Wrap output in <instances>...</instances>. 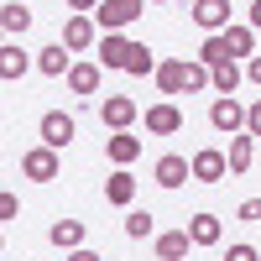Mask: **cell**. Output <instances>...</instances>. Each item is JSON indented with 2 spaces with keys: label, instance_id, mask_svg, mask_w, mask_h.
<instances>
[{
  "label": "cell",
  "instance_id": "6da1fadb",
  "mask_svg": "<svg viewBox=\"0 0 261 261\" xmlns=\"http://www.w3.org/2000/svg\"><path fill=\"white\" fill-rule=\"evenodd\" d=\"M141 11H146V0H99L94 21H99V32H125Z\"/></svg>",
  "mask_w": 261,
  "mask_h": 261
},
{
  "label": "cell",
  "instance_id": "7a4b0ae2",
  "mask_svg": "<svg viewBox=\"0 0 261 261\" xmlns=\"http://www.w3.org/2000/svg\"><path fill=\"white\" fill-rule=\"evenodd\" d=\"M94 42H99V21L94 16H68L63 21V47L68 53H89Z\"/></svg>",
  "mask_w": 261,
  "mask_h": 261
},
{
  "label": "cell",
  "instance_id": "3957f363",
  "mask_svg": "<svg viewBox=\"0 0 261 261\" xmlns=\"http://www.w3.org/2000/svg\"><path fill=\"white\" fill-rule=\"evenodd\" d=\"M21 172H27L32 183H53V178H58V151H53V146H32V151H21Z\"/></svg>",
  "mask_w": 261,
  "mask_h": 261
},
{
  "label": "cell",
  "instance_id": "277c9868",
  "mask_svg": "<svg viewBox=\"0 0 261 261\" xmlns=\"http://www.w3.org/2000/svg\"><path fill=\"white\" fill-rule=\"evenodd\" d=\"M209 125H214V130H230V136H241V130H246V105L235 99V94H230V99H214V105H209Z\"/></svg>",
  "mask_w": 261,
  "mask_h": 261
},
{
  "label": "cell",
  "instance_id": "5b68a950",
  "mask_svg": "<svg viewBox=\"0 0 261 261\" xmlns=\"http://www.w3.org/2000/svg\"><path fill=\"white\" fill-rule=\"evenodd\" d=\"M37 130H42V146L63 151V146L73 141V130H79V125H73V115H63V110H47V115H42V125H37Z\"/></svg>",
  "mask_w": 261,
  "mask_h": 261
},
{
  "label": "cell",
  "instance_id": "8992f818",
  "mask_svg": "<svg viewBox=\"0 0 261 261\" xmlns=\"http://www.w3.org/2000/svg\"><path fill=\"white\" fill-rule=\"evenodd\" d=\"M225 172H230V157H225V151H214V146L193 151V183H225Z\"/></svg>",
  "mask_w": 261,
  "mask_h": 261
},
{
  "label": "cell",
  "instance_id": "52a82bcc",
  "mask_svg": "<svg viewBox=\"0 0 261 261\" xmlns=\"http://www.w3.org/2000/svg\"><path fill=\"white\" fill-rule=\"evenodd\" d=\"M193 21L214 37V32H230V0H193Z\"/></svg>",
  "mask_w": 261,
  "mask_h": 261
},
{
  "label": "cell",
  "instance_id": "ba28073f",
  "mask_svg": "<svg viewBox=\"0 0 261 261\" xmlns=\"http://www.w3.org/2000/svg\"><path fill=\"white\" fill-rule=\"evenodd\" d=\"M146 130H151V136H172V130H183V110H178L172 99L146 105Z\"/></svg>",
  "mask_w": 261,
  "mask_h": 261
},
{
  "label": "cell",
  "instance_id": "9c48e42d",
  "mask_svg": "<svg viewBox=\"0 0 261 261\" xmlns=\"http://www.w3.org/2000/svg\"><path fill=\"white\" fill-rule=\"evenodd\" d=\"M130 47H136L130 37L105 32V37H99V68H125V63H130Z\"/></svg>",
  "mask_w": 261,
  "mask_h": 261
},
{
  "label": "cell",
  "instance_id": "30bf717a",
  "mask_svg": "<svg viewBox=\"0 0 261 261\" xmlns=\"http://www.w3.org/2000/svg\"><path fill=\"white\" fill-rule=\"evenodd\" d=\"M99 120L110 125V130H130V120H136V99H125V94H110L99 105Z\"/></svg>",
  "mask_w": 261,
  "mask_h": 261
},
{
  "label": "cell",
  "instance_id": "8fae6325",
  "mask_svg": "<svg viewBox=\"0 0 261 261\" xmlns=\"http://www.w3.org/2000/svg\"><path fill=\"white\" fill-rule=\"evenodd\" d=\"M105 157H110L115 167H130L141 157V136H130V130H115L110 141H105Z\"/></svg>",
  "mask_w": 261,
  "mask_h": 261
},
{
  "label": "cell",
  "instance_id": "7c38bea8",
  "mask_svg": "<svg viewBox=\"0 0 261 261\" xmlns=\"http://www.w3.org/2000/svg\"><path fill=\"white\" fill-rule=\"evenodd\" d=\"M37 68L47 73V79H68V68H73V53L63 47V42H53V47H42V53H37Z\"/></svg>",
  "mask_w": 261,
  "mask_h": 261
},
{
  "label": "cell",
  "instance_id": "4fadbf2b",
  "mask_svg": "<svg viewBox=\"0 0 261 261\" xmlns=\"http://www.w3.org/2000/svg\"><path fill=\"white\" fill-rule=\"evenodd\" d=\"M151 172H157V183H162V188H183V183L193 178V162H188V157H162Z\"/></svg>",
  "mask_w": 261,
  "mask_h": 261
},
{
  "label": "cell",
  "instance_id": "5bb4252c",
  "mask_svg": "<svg viewBox=\"0 0 261 261\" xmlns=\"http://www.w3.org/2000/svg\"><path fill=\"white\" fill-rule=\"evenodd\" d=\"M130 199H136V178H130L125 167H120V172H110V178H105V204H115V209H125Z\"/></svg>",
  "mask_w": 261,
  "mask_h": 261
},
{
  "label": "cell",
  "instance_id": "9a60e30c",
  "mask_svg": "<svg viewBox=\"0 0 261 261\" xmlns=\"http://www.w3.org/2000/svg\"><path fill=\"white\" fill-rule=\"evenodd\" d=\"M188 235H193V246H220L225 225H220V214H193V220H188Z\"/></svg>",
  "mask_w": 261,
  "mask_h": 261
},
{
  "label": "cell",
  "instance_id": "2e32d148",
  "mask_svg": "<svg viewBox=\"0 0 261 261\" xmlns=\"http://www.w3.org/2000/svg\"><path fill=\"white\" fill-rule=\"evenodd\" d=\"M47 241H53L58 251H79V246H84V220H58V225L47 230Z\"/></svg>",
  "mask_w": 261,
  "mask_h": 261
},
{
  "label": "cell",
  "instance_id": "e0dca14e",
  "mask_svg": "<svg viewBox=\"0 0 261 261\" xmlns=\"http://www.w3.org/2000/svg\"><path fill=\"white\" fill-rule=\"evenodd\" d=\"M27 68H32V58L21 53L16 42H6V47H0V79H6V84H16V79L27 73Z\"/></svg>",
  "mask_w": 261,
  "mask_h": 261
},
{
  "label": "cell",
  "instance_id": "ac0fdd59",
  "mask_svg": "<svg viewBox=\"0 0 261 261\" xmlns=\"http://www.w3.org/2000/svg\"><path fill=\"white\" fill-rule=\"evenodd\" d=\"M99 73H105L99 63H73V68H68V89L73 94H94L99 89Z\"/></svg>",
  "mask_w": 261,
  "mask_h": 261
},
{
  "label": "cell",
  "instance_id": "d6986e66",
  "mask_svg": "<svg viewBox=\"0 0 261 261\" xmlns=\"http://www.w3.org/2000/svg\"><path fill=\"white\" fill-rule=\"evenodd\" d=\"M230 178H241V172L251 167V157H256V136H230Z\"/></svg>",
  "mask_w": 261,
  "mask_h": 261
},
{
  "label": "cell",
  "instance_id": "ffe728a7",
  "mask_svg": "<svg viewBox=\"0 0 261 261\" xmlns=\"http://www.w3.org/2000/svg\"><path fill=\"white\" fill-rule=\"evenodd\" d=\"M188 246H193L188 230H167V235H157V256H162V261H183Z\"/></svg>",
  "mask_w": 261,
  "mask_h": 261
},
{
  "label": "cell",
  "instance_id": "44dd1931",
  "mask_svg": "<svg viewBox=\"0 0 261 261\" xmlns=\"http://www.w3.org/2000/svg\"><path fill=\"white\" fill-rule=\"evenodd\" d=\"M241 79H246V68H241V63H220V68H214V84H209V89L220 94V99H230L235 89H241Z\"/></svg>",
  "mask_w": 261,
  "mask_h": 261
},
{
  "label": "cell",
  "instance_id": "7402d4cb",
  "mask_svg": "<svg viewBox=\"0 0 261 261\" xmlns=\"http://www.w3.org/2000/svg\"><path fill=\"white\" fill-rule=\"evenodd\" d=\"M199 63H204V68H220V63H235V58H230V42H225V32L204 37V47H199Z\"/></svg>",
  "mask_w": 261,
  "mask_h": 261
},
{
  "label": "cell",
  "instance_id": "603a6c76",
  "mask_svg": "<svg viewBox=\"0 0 261 261\" xmlns=\"http://www.w3.org/2000/svg\"><path fill=\"white\" fill-rule=\"evenodd\" d=\"M157 68H162V63L151 58V47H146V42H136V47H130V63H125V73H130V79H146V73H157Z\"/></svg>",
  "mask_w": 261,
  "mask_h": 261
},
{
  "label": "cell",
  "instance_id": "cb8c5ba5",
  "mask_svg": "<svg viewBox=\"0 0 261 261\" xmlns=\"http://www.w3.org/2000/svg\"><path fill=\"white\" fill-rule=\"evenodd\" d=\"M0 21H6V32H11V37H27V27H32V11H27V0H11V6L0 11Z\"/></svg>",
  "mask_w": 261,
  "mask_h": 261
},
{
  "label": "cell",
  "instance_id": "d4e9b609",
  "mask_svg": "<svg viewBox=\"0 0 261 261\" xmlns=\"http://www.w3.org/2000/svg\"><path fill=\"white\" fill-rule=\"evenodd\" d=\"M183 68H188V63H162V68L151 73V79H157V89H162V94H183Z\"/></svg>",
  "mask_w": 261,
  "mask_h": 261
},
{
  "label": "cell",
  "instance_id": "484cf974",
  "mask_svg": "<svg viewBox=\"0 0 261 261\" xmlns=\"http://www.w3.org/2000/svg\"><path fill=\"white\" fill-rule=\"evenodd\" d=\"M225 42H230V58H251V47H256V27H230Z\"/></svg>",
  "mask_w": 261,
  "mask_h": 261
},
{
  "label": "cell",
  "instance_id": "4316f807",
  "mask_svg": "<svg viewBox=\"0 0 261 261\" xmlns=\"http://www.w3.org/2000/svg\"><path fill=\"white\" fill-rule=\"evenodd\" d=\"M209 84H214V68H204V63H199V58H193V63H188V68H183V89L193 94V89H209Z\"/></svg>",
  "mask_w": 261,
  "mask_h": 261
},
{
  "label": "cell",
  "instance_id": "83f0119b",
  "mask_svg": "<svg viewBox=\"0 0 261 261\" xmlns=\"http://www.w3.org/2000/svg\"><path fill=\"white\" fill-rule=\"evenodd\" d=\"M125 235H130V241H146V235H151V214L146 209H130L125 214Z\"/></svg>",
  "mask_w": 261,
  "mask_h": 261
},
{
  "label": "cell",
  "instance_id": "f1b7e54d",
  "mask_svg": "<svg viewBox=\"0 0 261 261\" xmlns=\"http://www.w3.org/2000/svg\"><path fill=\"white\" fill-rule=\"evenodd\" d=\"M246 130H251V136H261V99L246 105Z\"/></svg>",
  "mask_w": 261,
  "mask_h": 261
},
{
  "label": "cell",
  "instance_id": "f546056e",
  "mask_svg": "<svg viewBox=\"0 0 261 261\" xmlns=\"http://www.w3.org/2000/svg\"><path fill=\"white\" fill-rule=\"evenodd\" d=\"M225 261H261V251H256V246H230Z\"/></svg>",
  "mask_w": 261,
  "mask_h": 261
},
{
  "label": "cell",
  "instance_id": "4dcf8cb0",
  "mask_svg": "<svg viewBox=\"0 0 261 261\" xmlns=\"http://www.w3.org/2000/svg\"><path fill=\"white\" fill-rule=\"evenodd\" d=\"M241 220H246V225L261 220V199H246V204H241Z\"/></svg>",
  "mask_w": 261,
  "mask_h": 261
},
{
  "label": "cell",
  "instance_id": "1f68e13d",
  "mask_svg": "<svg viewBox=\"0 0 261 261\" xmlns=\"http://www.w3.org/2000/svg\"><path fill=\"white\" fill-rule=\"evenodd\" d=\"M68 11H73V16H94L99 0H68Z\"/></svg>",
  "mask_w": 261,
  "mask_h": 261
},
{
  "label": "cell",
  "instance_id": "d6a6232c",
  "mask_svg": "<svg viewBox=\"0 0 261 261\" xmlns=\"http://www.w3.org/2000/svg\"><path fill=\"white\" fill-rule=\"evenodd\" d=\"M0 220H16V193H0Z\"/></svg>",
  "mask_w": 261,
  "mask_h": 261
},
{
  "label": "cell",
  "instance_id": "836d02e7",
  "mask_svg": "<svg viewBox=\"0 0 261 261\" xmlns=\"http://www.w3.org/2000/svg\"><path fill=\"white\" fill-rule=\"evenodd\" d=\"M246 79H251V84H261V53H256V58L246 63Z\"/></svg>",
  "mask_w": 261,
  "mask_h": 261
},
{
  "label": "cell",
  "instance_id": "e575fe53",
  "mask_svg": "<svg viewBox=\"0 0 261 261\" xmlns=\"http://www.w3.org/2000/svg\"><path fill=\"white\" fill-rule=\"evenodd\" d=\"M246 27H256V32H261V0H251V16H246Z\"/></svg>",
  "mask_w": 261,
  "mask_h": 261
},
{
  "label": "cell",
  "instance_id": "d590c367",
  "mask_svg": "<svg viewBox=\"0 0 261 261\" xmlns=\"http://www.w3.org/2000/svg\"><path fill=\"white\" fill-rule=\"evenodd\" d=\"M68 261H99V256H94L89 246H79V251H68Z\"/></svg>",
  "mask_w": 261,
  "mask_h": 261
},
{
  "label": "cell",
  "instance_id": "8d00e7d4",
  "mask_svg": "<svg viewBox=\"0 0 261 261\" xmlns=\"http://www.w3.org/2000/svg\"><path fill=\"white\" fill-rule=\"evenodd\" d=\"M157 6H167V0H157Z\"/></svg>",
  "mask_w": 261,
  "mask_h": 261
}]
</instances>
